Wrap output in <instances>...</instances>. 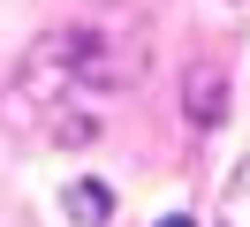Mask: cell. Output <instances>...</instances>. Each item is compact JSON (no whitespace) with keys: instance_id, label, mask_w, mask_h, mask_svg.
<instances>
[{"instance_id":"1","label":"cell","mask_w":250,"mask_h":227,"mask_svg":"<svg viewBox=\"0 0 250 227\" xmlns=\"http://www.w3.org/2000/svg\"><path fill=\"white\" fill-rule=\"evenodd\" d=\"M152 68V38L129 8H91L76 23L46 30V38L23 53L16 83L0 99V114L16 129L46 136V144H91L106 129L114 99L144 83Z\"/></svg>"},{"instance_id":"2","label":"cell","mask_w":250,"mask_h":227,"mask_svg":"<svg viewBox=\"0 0 250 227\" xmlns=\"http://www.w3.org/2000/svg\"><path fill=\"white\" fill-rule=\"evenodd\" d=\"M61 212L76 227H106L114 220V189H106V182H68V189H61Z\"/></svg>"},{"instance_id":"3","label":"cell","mask_w":250,"mask_h":227,"mask_svg":"<svg viewBox=\"0 0 250 227\" xmlns=\"http://www.w3.org/2000/svg\"><path fill=\"white\" fill-rule=\"evenodd\" d=\"M220 114H228V83H220L212 68H189V121H197V129H212Z\"/></svg>"},{"instance_id":"4","label":"cell","mask_w":250,"mask_h":227,"mask_svg":"<svg viewBox=\"0 0 250 227\" xmlns=\"http://www.w3.org/2000/svg\"><path fill=\"white\" fill-rule=\"evenodd\" d=\"M159 227H197V220H182V212H167V220H159Z\"/></svg>"}]
</instances>
